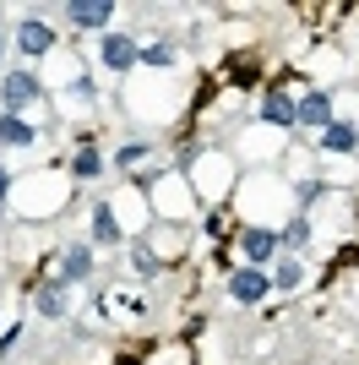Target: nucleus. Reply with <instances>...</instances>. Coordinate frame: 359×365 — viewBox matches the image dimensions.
<instances>
[{
    "label": "nucleus",
    "instance_id": "nucleus-1",
    "mask_svg": "<svg viewBox=\"0 0 359 365\" xmlns=\"http://www.w3.org/2000/svg\"><path fill=\"white\" fill-rule=\"evenodd\" d=\"M44 98V82L28 71V66H16V71H6V82H0V104H6V115H16V109H28Z\"/></svg>",
    "mask_w": 359,
    "mask_h": 365
},
{
    "label": "nucleus",
    "instance_id": "nucleus-2",
    "mask_svg": "<svg viewBox=\"0 0 359 365\" xmlns=\"http://www.w3.org/2000/svg\"><path fill=\"white\" fill-rule=\"evenodd\" d=\"M98 66L131 71V66H142V44H136L131 33H104V38H98Z\"/></svg>",
    "mask_w": 359,
    "mask_h": 365
},
{
    "label": "nucleus",
    "instance_id": "nucleus-3",
    "mask_svg": "<svg viewBox=\"0 0 359 365\" xmlns=\"http://www.w3.org/2000/svg\"><path fill=\"white\" fill-rule=\"evenodd\" d=\"M267 289H272L267 267H239V273H229V300L234 305H261Z\"/></svg>",
    "mask_w": 359,
    "mask_h": 365
},
{
    "label": "nucleus",
    "instance_id": "nucleus-4",
    "mask_svg": "<svg viewBox=\"0 0 359 365\" xmlns=\"http://www.w3.org/2000/svg\"><path fill=\"white\" fill-rule=\"evenodd\" d=\"M16 49H22L28 61L49 55V49H55V28H49L44 16H22V22H16Z\"/></svg>",
    "mask_w": 359,
    "mask_h": 365
},
{
    "label": "nucleus",
    "instance_id": "nucleus-5",
    "mask_svg": "<svg viewBox=\"0 0 359 365\" xmlns=\"http://www.w3.org/2000/svg\"><path fill=\"white\" fill-rule=\"evenodd\" d=\"M338 120V115H332V93H305V98H299L294 104V125H305V131H327V125Z\"/></svg>",
    "mask_w": 359,
    "mask_h": 365
},
{
    "label": "nucleus",
    "instance_id": "nucleus-6",
    "mask_svg": "<svg viewBox=\"0 0 359 365\" xmlns=\"http://www.w3.org/2000/svg\"><path fill=\"white\" fill-rule=\"evenodd\" d=\"M239 251H245L251 267H267V262H278L283 240H278V229H245V235H239Z\"/></svg>",
    "mask_w": 359,
    "mask_h": 365
},
{
    "label": "nucleus",
    "instance_id": "nucleus-7",
    "mask_svg": "<svg viewBox=\"0 0 359 365\" xmlns=\"http://www.w3.org/2000/svg\"><path fill=\"white\" fill-rule=\"evenodd\" d=\"M109 16H115V6H109V0H76V6H66V22H71V28H82V33L109 28Z\"/></svg>",
    "mask_w": 359,
    "mask_h": 365
},
{
    "label": "nucleus",
    "instance_id": "nucleus-8",
    "mask_svg": "<svg viewBox=\"0 0 359 365\" xmlns=\"http://www.w3.org/2000/svg\"><path fill=\"white\" fill-rule=\"evenodd\" d=\"M93 278V245H66L60 251V284H88Z\"/></svg>",
    "mask_w": 359,
    "mask_h": 365
},
{
    "label": "nucleus",
    "instance_id": "nucleus-9",
    "mask_svg": "<svg viewBox=\"0 0 359 365\" xmlns=\"http://www.w3.org/2000/svg\"><path fill=\"white\" fill-rule=\"evenodd\" d=\"M321 153H332V158L359 153V125H354V120H332L327 131H321Z\"/></svg>",
    "mask_w": 359,
    "mask_h": 365
},
{
    "label": "nucleus",
    "instance_id": "nucleus-10",
    "mask_svg": "<svg viewBox=\"0 0 359 365\" xmlns=\"http://www.w3.org/2000/svg\"><path fill=\"white\" fill-rule=\"evenodd\" d=\"M261 120L288 131V125H294V98H288L283 88H267V93H261Z\"/></svg>",
    "mask_w": 359,
    "mask_h": 365
},
{
    "label": "nucleus",
    "instance_id": "nucleus-11",
    "mask_svg": "<svg viewBox=\"0 0 359 365\" xmlns=\"http://www.w3.org/2000/svg\"><path fill=\"white\" fill-rule=\"evenodd\" d=\"M93 245H120V224H115V207L104 197L93 202Z\"/></svg>",
    "mask_w": 359,
    "mask_h": 365
},
{
    "label": "nucleus",
    "instance_id": "nucleus-12",
    "mask_svg": "<svg viewBox=\"0 0 359 365\" xmlns=\"http://www.w3.org/2000/svg\"><path fill=\"white\" fill-rule=\"evenodd\" d=\"M0 142H6V148H33L38 131H33L22 115H6V109H0Z\"/></svg>",
    "mask_w": 359,
    "mask_h": 365
},
{
    "label": "nucleus",
    "instance_id": "nucleus-13",
    "mask_svg": "<svg viewBox=\"0 0 359 365\" xmlns=\"http://www.w3.org/2000/svg\"><path fill=\"white\" fill-rule=\"evenodd\" d=\"M33 305H38V317H49V322L66 317V284H60V278H49L44 289L33 294Z\"/></svg>",
    "mask_w": 359,
    "mask_h": 365
},
{
    "label": "nucleus",
    "instance_id": "nucleus-14",
    "mask_svg": "<svg viewBox=\"0 0 359 365\" xmlns=\"http://www.w3.org/2000/svg\"><path fill=\"white\" fill-rule=\"evenodd\" d=\"M299 284H305V262H299V257H283V262H278V267H272V289H299Z\"/></svg>",
    "mask_w": 359,
    "mask_h": 365
},
{
    "label": "nucleus",
    "instance_id": "nucleus-15",
    "mask_svg": "<svg viewBox=\"0 0 359 365\" xmlns=\"http://www.w3.org/2000/svg\"><path fill=\"white\" fill-rule=\"evenodd\" d=\"M71 175H76V180H93V175H104V153H98V148H82V153L71 158Z\"/></svg>",
    "mask_w": 359,
    "mask_h": 365
},
{
    "label": "nucleus",
    "instance_id": "nucleus-16",
    "mask_svg": "<svg viewBox=\"0 0 359 365\" xmlns=\"http://www.w3.org/2000/svg\"><path fill=\"white\" fill-rule=\"evenodd\" d=\"M278 240H283V245H288V257H299V251H305V245H311V218L299 213V218H294V224H288V229H283V235H278Z\"/></svg>",
    "mask_w": 359,
    "mask_h": 365
},
{
    "label": "nucleus",
    "instance_id": "nucleus-17",
    "mask_svg": "<svg viewBox=\"0 0 359 365\" xmlns=\"http://www.w3.org/2000/svg\"><path fill=\"white\" fill-rule=\"evenodd\" d=\"M152 153V142L147 137H136V142H125V148H115V169H136L142 158Z\"/></svg>",
    "mask_w": 359,
    "mask_h": 365
},
{
    "label": "nucleus",
    "instance_id": "nucleus-18",
    "mask_svg": "<svg viewBox=\"0 0 359 365\" xmlns=\"http://www.w3.org/2000/svg\"><path fill=\"white\" fill-rule=\"evenodd\" d=\"M131 267H136V278H158V257H152L147 245H136V251H131Z\"/></svg>",
    "mask_w": 359,
    "mask_h": 365
},
{
    "label": "nucleus",
    "instance_id": "nucleus-19",
    "mask_svg": "<svg viewBox=\"0 0 359 365\" xmlns=\"http://www.w3.org/2000/svg\"><path fill=\"white\" fill-rule=\"evenodd\" d=\"M142 66H158V71H169V66H175V49H169V44H147V49H142Z\"/></svg>",
    "mask_w": 359,
    "mask_h": 365
},
{
    "label": "nucleus",
    "instance_id": "nucleus-20",
    "mask_svg": "<svg viewBox=\"0 0 359 365\" xmlns=\"http://www.w3.org/2000/svg\"><path fill=\"white\" fill-rule=\"evenodd\" d=\"M16 338H22V327H6V333H0V354L16 349Z\"/></svg>",
    "mask_w": 359,
    "mask_h": 365
},
{
    "label": "nucleus",
    "instance_id": "nucleus-21",
    "mask_svg": "<svg viewBox=\"0 0 359 365\" xmlns=\"http://www.w3.org/2000/svg\"><path fill=\"white\" fill-rule=\"evenodd\" d=\"M6 191H11V175H6V169H0V202H6Z\"/></svg>",
    "mask_w": 359,
    "mask_h": 365
},
{
    "label": "nucleus",
    "instance_id": "nucleus-22",
    "mask_svg": "<svg viewBox=\"0 0 359 365\" xmlns=\"http://www.w3.org/2000/svg\"><path fill=\"white\" fill-rule=\"evenodd\" d=\"M0 61H6V33H0Z\"/></svg>",
    "mask_w": 359,
    "mask_h": 365
}]
</instances>
